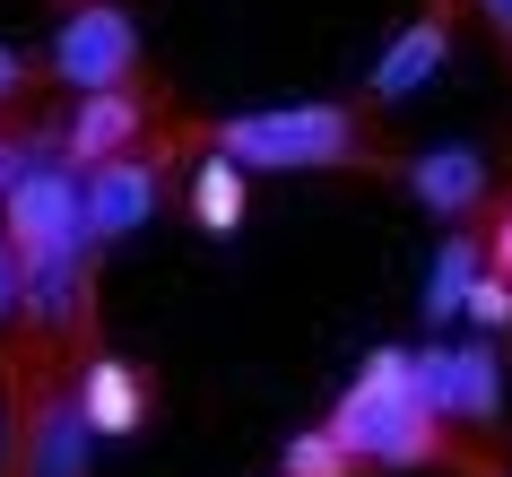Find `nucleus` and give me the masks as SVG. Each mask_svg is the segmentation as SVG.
<instances>
[{
	"instance_id": "obj_20",
	"label": "nucleus",
	"mask_w": 512,
	"mask_h": 477,
	"mask_svg": "<svg viewBox=\"0 0 512 477\" xmlns=\"http://www.w3.org/2000/svg\"><path fill=\"white\" fill-rule=\"evenodd\" d=\"M460 477H512V451H478V460H469Z\"/></svg>"
},
{
	"instance_id": "obj_1",
	"label": "nucleus",
	"mask_w": 512,
	"mask_h": 477,
	"mask_svg": "<svg viewBox=\"0 0 512 477\" xmlns=\"http://www.w3.org/2000/svg\"><path fill=\"white\" fill-rule=\"evenodd\" d=\"M200 148H217L243 174H356L400 183V139L382 131V105L365 96H313V105H252V113H200Z\"/></svg>"
},
{
	"instance_id": "obj_14",
	"label": "nucleus",
	"mask_w": 512,
	"mask_h": 477,
	"mask_svg": "<svg viewBox=\"0 0 512 477\" xmlns=\"http://www.w3.org/2000/svg\"><path fill=\"white\" fill-rule=\"evenodd\" d=\"M35 157H53V122H35V113H0V191L18 183Z\"/></svg>"
},
{
	"instance_id": "obj_6",
	"label": "nucleus",
	"mask_w": 512,
	"mask_h": 477,
	"mask_svg": "<svg viewBox=\"0 0 512 477\" xmlns=\"http://www.w3.org/2000/svg\"><path fill=\"white\" fill-rule=\"evenodd\" d=\"M408 365H417V391L443 425H452L460 443H486V451H512V425H504V347L495 339H469V347H408Z\"/></svg>"
},
{
	"instance_id": "obj_3",
	"label": "nucleus",
	"mask_w": 512,
	"mask_h": 477,
	"mask_svg": "<svg viewBox=\"0 0 512 477\" xmlns=\"http://www.w3.org/2000/svg\"><path fill=\"white\" fill-rule=\"evenodd\" d=\"M191 157H200V113H174V122L148 131L139 148L87 165V174H79V226H87V243L113 252L122 235H139V226L165 209V191H174V174H183Z\"/></svg>"
},
{
	"instance_id": "obj_22",
	"label": "nucleus",
	"mask_w": 512,
	"mask_h": 477,
	"mask_svg": "<svg viewBox=\"0 0 512 477\" xmlns=\"http://www.w3.org/2000/svg\"><path fill=\"white\" fill-rule=\"evenodd\" d=\"M53 9H79V0H53Z\"/></svg>"
},
{
	"instance_id": "obj_7",
	"label": "nucleus",
	"mask_w": 512,
	"mask_h": 477,
	"mask_svg": "<svg viewBox=\"0 0 512 477\" xmlns=\"http://www.w3.org/2000/svg\"><path fill=\"white\" fill-rule=\"evenodd\" d=\"M174 113H183V105H174V87H165V79H131V87H105V96H79V105L53 122V157L70 165V174H87V165L139 148L148 131H165Z\"/></svg>"
},
{
	"instance_id": "obj_15",
	"label": "nucleus",
	"mask_w": 512,
	"mask_h": 477,
	"mask_svg": "<svg viewBox=\"0 0 512 477\" xmlns=\"http://www.w3.org/2000/svg\"><path fill=\"white\" fill-rule=\"evenodd\" d=\"M469 235H478L486 269H495V278H512V183H504V191H486V200H478V217H469Z\"/></svg>"
},
{
	"instance_id": "obj_8",
	"label": "nucleus",
	"mask_w": 512,
	"mask_h": 477,
	"mask_svg": "<svg viewBox=\"0 0 512 477\" xmlns=\"http://www.w3.org/2000/svg\"><path fill=\"white\" fill-rule=\"evenodd\" d=\"M70 408H79V425L96 443H131L139 425L157 417V373L113 356V347H87L79 365H70Z\"/></svg>"
},
{
	"instance_id": "obj_2",
	"label": "nucleus",
	"mask_w": 512,
	"mask_h": 477,
	"mask_svg": "<svg viewBox=\"0 0 512 477\" xmlns=\"http://www.w3.org/2000/svg\"><path fill=\"white\" fill-rule=\"evenodd\" d=\"M330 434L348 443L356 477H460L469 460H478L486 443H460L452 425L426 408V391H417V365H408V347H374L365 365H356V382L339 399H330Z\"/></svg>"
},
{
	"instance_id": "obj_19",
	"label": "nucleus",
	"mask_w": 512,
	"mask_h": 477,
	"mask_svg": "<svg viewBox=\"0 0 512 477\" xmlns=\"http://www.w3.org/2000/svg\"><path fill=\"white\" fill-rule=\"evenodd\" d=\"M9 321H18V252L0 235V339H9Z\"/></svg>"
},
{
	"instance_id": "obj_5",
	"label": "nucleus",
	"mask_w": 512,
	"mask_h": 477,
	"mask_svg": "<svg viewBox=\"0 0 512 477\" xmlns=\"http://www.w3.org/2000/svg\"><path fill=\"white\" fill-rule=\"evenodd\" d=\"M0 235L18 252V278L27 269H96L105 261L87 243V226H79V174L61 157H35L18 183L0 191Z\"/></svg>"
},
{
	"instance_id": "obj_16",
	"label": "nucleus",
	"mask_w": 512,
	"mask_h": 477,
	"mask_svg": "<svg viewBox=\"0 0 512 477\" xmlns=\"http://www.w3.org/2000/svg\"><path fill=\"white\" fill-rule=\"evenodd\" d=\"M460 321H478V339H504V330H512V278L478 269V278H469V295H460Z\"/></svg>"
},
{
	"instance_id": "obj_21",
	"label": "nucleus",
	"mask_w": 512,
	"mask_h": 477,
	"mask_svg": "<svg viewBox=\"0 0 512 477\" xmlns=\"http://www.w3.org/2000/svg\"><path fill=\"white\" fill-rule=\"evenodd\" d=\"M0 382H9V339H0Z\"/></svg>"
},
{
	"instance_id": "obj_13",
	"label": "nucleus",
	"mask_w": 512,
	"mask_h": 477,
	"mask_svg": "<svg viewBox=\"0 0 512 477\" xmlns=\"http://www.w3.org/2000/svg\"><path fill=\"white\" fill-rule=\"evenodd\" d=\"M278 477H356V460H348V443H339L330 425H304V434H287Z\"/></svg>"
},
{
	"instance_id": "obj_10",
	"label": "nucleus",
	"mask_w": 512,
	"mask_h": 477,
	"mask_svg": "<svg viewBox=\"0 0 512 477\" xmlns=\"http://www.w3.org/2000/svg\"><path fill=\"white\" fill-rule=\"evenodd\" d=\"M460 27H469V9L460 0H426L417 18H408L400 35H391V53L374 61V96L365 105H391V96H417V87L452 61V44H460Z\"/></svg>"
},
{
	"instance_id": "obj_9",
	"label": "nucleus",
	"mask_w": 512,
	"mask_h": 477,
	"mask_svg": "<svg viewBox=\"0 0 512 477\" xmlns=\"http://www.w3.org/2000/svg\"><path fill=\"white\" fill-rule=\"evenodd\" d=\"M400 183H408V200H417L426 217L469 226L478 200L495 191V165H486V148H469V139H443V148H408V157H400Z\"/></svg>"
},
{
	"instance_id": "obj_17",
	"label": "nucleus",
	"mask_w": 512,
	"mask_h": 477,
	"mask_svg": "<svg viewBox=\"0 0 512 477\" xmlns=\"http://www.w3.org/2000/svg\"><path fill=\"white\" fill-rule=\"evenodd\" d=\"M35 96H44V70H35V53L0 44V113H35Z\"/></svg>"
},
{
	"instance_id": "obj_11",
	"label": "nucleus",
	"mask_w": 512,
	"mask_h": 477,
	"mask_svg": "<svg viewBox=\"0 0 512 477\" xmlns=\"http://www.w3.org/2000/svg\"><path fill=\"white\" fill-rule=\"evenodd\" d=\"M183 183H191V226H209V235L243 226V200H252V174H243V165H226L217 148H200V157L183 165Z\"/></svg>"
},
{
	"instance_id": "obj_4",
	"label": "nucleus",
	"mask_w": 512,
	"mask_h": 477,
	"mask_svg": "<svg viewBox=\"0 0 512 477\" xmlns=\"http://www.w3.org/2000/svg\"><path fill=\"white\" fill-rule=\"evenodd\" d=\"M44 87L61 96H105V87H131L148 79V35H139V9L131 0H79V9H61L53 44L35 53Z\"/></svg>"
},
{
	"instance_id": "obj_18",
	"label": "nucleus",
	"mask_w": 512,
	"mask_h": 477,
	"mask_svg": "<svg viewBox=\"0 0 512 477\" xmlns=\"http://www.w3.org/2000/svg\"><path fill=\"white\" fill-rule=\"evenodd\" d=\"M460 9H469V18H478V27L495 35V53L512 61V0H460Z\"/></svg>"
},
{
	"instance_id": "obj_12",
	"label": "nucleus",
	"mask_w": 512,
	"mask_h": 477,
	"mask_svg": "<svg viewBox=\"0 0 512 477\" xmlns=\"http://www.w3.org/2000/svg\"><path fill=\"white\" fill-rule=\"evenodd\" d=\"M486 269V252H478V235L469 226H452V243L434 252V269H426V321H460V295H469V278Z\"/></svg>"
}]
</instances>
